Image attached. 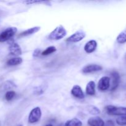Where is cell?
<instances>
[{
	"label": "cell",
	"instance_id": "obj_2",
	"mask_svg": "<svg viewBox=\"0 0 126 126\" xmlns=\"http://www.w3.org/2000/svg\"><path fill=\"white\" fill-rule=\"evenodd\" d=\"M105 110L109 115L126 116V107L108 105L105 107Z\"/></svg>",
	"mask_w": 126,
	"mask_h": 126
},
{
	"label": "cell",
	"instance_id": "obj_1",
	"mask_svg": "<svg viewBox=\"0 0 126 126\" xmlns=\"http://www.w3.org/2000/svg\"><path fill=\"white\" fill-rule=\"evenodd\" d=\"M66 30L62 25H59L49 34L48 38L50 40H60L66 35Z\"/></svg>",
	"mask_w": 126,
	"mask_h": 126
},
{
	"label": "cell",
	"instance_id": "obj_4",
	"mask_svg": "<svg viewBox=\"0 0 126 126\" xmlns=\"http://www.w3.org/2000/svg\"><path fill=\"white\" fill-rule=\"evenodd\" d=\"M41 117V110L39 107H36L31 111L28 116V122L30 123H35L39 121Z\"/></svg>",
	"mask_w": 126,
	"mask_h": 126
},
{
	"label": "cell",
	"instance_id": "obj_3",
	"mask_svg": "<svg viewBox=\"0 0 126 126\" xmlns=\"http://www.w3.org/2000/svg\"><path fill=\"white\" fill-rule=\"evenodd\" d=\"M17 32L16 27H10L7 28L0 34V43H4L5 41L10 40Z\"/></svg>",
	"mask_w": 126,
	"mask_h": 126
},
{
	"label": "cell",
	"instance_id": "obj_17",
	"mask_svg": "<svg viewBox=\"0 0 126 126\" xmlns=\"http://www.w3.org/2000/svg\"><path fill=\"white\" fill-rule=\"evenodd\" d=\"M116 41L119 44H124L126 43V28L121 33H119L117 37Z\"/></svg>",
	"mask_w": 126,
	"mask_h": 126
},
{
	"label": "cell",
	"instance_id": "obj_16",
	"mask_svg": "<svg viewBox=\"0 0 126 126\" xmlns=\"http://www.w3.org/2000/svg\"><path fill=\"white\" fill-rule=\"evenodd\" d=\"M65 126H82V123L79 119L78 118H73V119L69 120L66 122L65 124Z\"/></svg>",
	"mask_w": 126,
	"mask_h": 126
},
{
	"label": "cell",
	"instance_id": "obj_12",
	"mask_svg": "<svg viewBox=\"0 0 126 126\" xmlns=\"http://www.w3.org/2000/svg\"><path fill=\"white\" fill-rule=\"evenodd\" d=\"M97 43L95 40H91L87 42L84 46V50L88 54L94 52L97 49Z\"/></svg>",
	"mask_w": 126,
	"mask_h": 126
},
{
	"label": "cell",
	"instance_id": "obj_6",
	"mask_svg": "<svg viewBox=\"0 0 126 126\" xmlns=\"http://www.w3.org/2000/svg\"><path fill=\"white\" fill-rule=\"evenodd\" d=\"M9 52L11 55H20L22 54V49H21L20 46L12 39L9 40Z\"/></svg>",
	"mask_w": 126,
	"mask_h": 126
},
{
	"label": "cell",
	"instance_id": "obj_19",
	"mask_svg": "<svg viewBox=\"0 0 126 126\" xmlns=\"http://www.w3.org/2000/svg\"><path fill=\"white\" fill-rule=\"evenodd\" d=\"M57 50V49L54 46H50L48 47L47 48L45 49L44 51L42 52V55H48L50 54H52V53L55 52Z\"/></svg>",
	"mask_w": 126,
	"mask_h": 126
},
{
	"label": "cell",
	"instance_id": "obj_15",
	"mask_svg": "<svg viewBox=\"0 0 126 126\" xmlns=\"http://www.w3.org/2000/svg\"><path fill=\"white\" fill-rule=\"evenodd\" d=\"M22 62H23V60H22V58L14 57L7 60L6 63L9 66H16V65H18L21 64L22 63Z\"/></svg>",
	"mask_w": 126,
	"mask_h": 126
},
{
	"label": "cell",
	"instance_id": "obj_7",
	"mask_svg": "<svg viewBox=\"0 0 126 126\" xmlns=\"http://www.w3.org/2000/svg\"><path fill=\"white\" fill-rule=\"evenodd\" d=\"M110 86V78L103 76L99 80L98 83V88L102 91H107Z\"/></svg>",
	"mask_w": 126,
	"mask_h": 126
},
{
	"label": "cell",
	"instance_id": "obj_18",
	"mask_svg": "<svg viewBox=\"0 0 126 126\" xmlns=\"http://www.w3.org/2000/svg\"><path fill=\"white\" fill-rule=\"evenodd\" d=\"M87 111L89 113L92 115H97L100 113V110L99 108L94 105H89L87 107Z\"/></svg>",
	"mask_w": 126,
	"mask_h": 126
},
{
	"label": "cell",
	"instance_id": "obj_13",
	"mask_svg": "<svg viewBox=\"0 0 126 126\" xmlns=\"http://www.w3.org/2000/svg\"><path fill=\"white\" fill-rule=\"evenodd\" d=\"M40 29H41L40 27H33V28H29V29L23 31V32L20 33L19 35H18V37H19V38H21V37L27 36L34 34V33H36V32H38V31H39V30Z\"/></svg>",
	"mask_w": 126,
	"mask_h": 126
},
{
	"label": "cell",
	"instance_id": "obj_24",
	"mask_svg": "<svg viewBox=\"0 0 126 126\" xmlns=\"http://www.w3.org/2000/svg\"><path fill=\"white\" fill-rule=\"evenodd\" d=\"M104 126H115L114 123H113V121L111 120H108L107 121V122L106 123V124H105Z\"/></svg>",
	"mask_w": 126,
	"mask_h": 126
},
{
	"label": "cell",
	"instance_id": "obj_11",
	"mask_svg": "<svg viewBox=\"0 0 126 126\" xmlns=\"http://www.w3.org/2000/svg\"><path fill=\"white\" fill-rule=\"evenodd\" d=\"M111 75L112 77V86L111 91H113L116 89L117 87L119 86L120 76L117 71H113Z\"/></svg>",
	"mask_w": 126,
	"mask_h": 126
},
{
	"label": "cell",
	"instance_id": "obj_23",
	"mask_svg": "<svg viewBox=\"0 0 126 126\" xmlns=\"http://www.w3.org/2000/svg\"><path fill=\"white\" fill-rule=\"evenodd\" d=\"M40 54H41V50H40V49H35V50H34V52H33V57H36L39 56V55Z\"/></svg>",
	"mask_w": 126,
	"mask_h": 126
},
{
	"label": "cell",
	"instance_id": "obj_5",
	"mask_svg": "<svg viewBox=\"0 0 126 126\" xmlns=\"http://www.w3.org/2000/svg\"><path fill=\"white\" fill-rule=\"evenodd\" d=\"M86 37V33L82 30L77 31L66 39V41L69 43H78Z\"/></svg>",
	"mask_w": 126,
	"mask_h": 126
},
{
	"label": "cell",
	"instance_id": "obj_26",
	"mask_svg": "<svg viewBox=\"0 0 126 126\" xmlns=\"http://www.w3.org/2000/svg\"><path fill=\"white\" fill-rule=\"evenodd\" d=\"M53 126L52 125V124H47V125H46V126Z\"/></svg>",
	"mask_w": 126,
	"mask_h": 126
},
{
	"label": "cell",
	"instance_id": "obj_14",
	"mask_svg": "<svg viewBox=\"0 0 126 126\" xmlns=\"http://www.w3.org/2000/svg\"><path fill=\"white\" fill-rule=\"evenodd\" d=\"M86 92L89 95H94L95 94V83L94 81H91L87 83Z\"/></svg>",
	"mask_w": 126,
	"mask_h": 126
},
{
	"label": "cell",
	"instance_id": "obj_10",
	"mask_svg": "<svg viewBox=\"0 0 126 126\" xmlns=\"http://www.w3.org/2000/svg\"><path fill=\"white\" fill-rule=\"evenodd\" d=\"M89 126H104L105 122L100 117L95 116L90 118L87 121Z\"/></svg>",
	"mask_w": 126,
	"mask_h": 126
},
{
	"label": "cell",
	"instance_id": "obj_25",
	"mask_svg": "<svg viewBox=\"0 0 126 126\" xmlns=\"http://www.w3.org/2000/svg\"><path fill=\"white\" fill-rule=\"evenodd\" d=\"M58 126H65V124H63V123H61V124H59V125Z\"/></svg>",
	"mask_w": 126,
	"mask_h": 126
},
{
	"label": "cell",
	"instance_id": "obj_27",
	"mask_svg": "<svg viewBox=\"0 0 126 126\" xmlns=\"http://www.w3.org/2000/svg\"><path fill=\"white\" fill-rule=\"evenodd\" d=\"M17 126H23V125H22V124H20V125Z\"/></svg>",
	"mask_w": 126,
	"mask_h": 126
},
{
	"label": "cell",
	"instance_id": "obj_9",
	"mask_svg": "<svg viewBox=\"0 0 126 126\" xmlns=\"http://www.w3.org/2000/svg\"><path fill=\"white\" fill-rule=\"evenodd\" d=\"M71 93L73 96L79 99H83L84 98V94L82 91V89L78 85H75L71 89Z\"/></svg>",
	"mask_w": 126,
	"mask_h": 126
},
{
	"label": "cell",
	"instance_id": "obj_20",
	"mask_svg": "<svg viewBox=\"0 0 126 126\" xmlns=\"http://www.w3.org/2000/svg\"><path fill=\"white\" fill-rule=\"evenodd\" d=\"M116 123L118 125L121 126H126V116H121L117 118Z\"/></svg>",
	"mask_w": 126,
	"mask_h": 126
},
{
	"label": "cell",
	"instance_id": "obj_22",
	"mask_svg": "<svg viewBox=\"0 0 126 126\" xmlns=\"http://www.w3.org/2000/svg\"><path fill=\"white\" fill-rule=\"evenodd\" d=\"M24 3L27 4H40V3H46L48 1H24Z\"/></svg>",
	"mask_w": 126,
	"mask_h": 126
},
{
	"label": "cell",
	"instance_id": "obj_8",
	"mask_svg": "<svg viewBox=\"0 0 126 126\" xmlns=\"http://www.w3.org/2000/svg\"><path fill=\"white\" fill-rule=\"evenodd\" d=\"M103 70V67L97 64H91L86 65L82 69V72L83 73H91L96 72Z\"/></svg>",
	"mask_w": 126,
	"mask_h": 126
},
{
	"label": "cell",
	"instance_id": "obj_21",
	"mask_svg": "<svg viewBox=\"0 0 126 126\" xmlns=\"http://www.w3.org/2000/svg\"><path fill=\"white\" fill-rule=\"evenodd\" d=\"M16 95V92L14 91H8L6 92V95H5V98L7 101H10L14 98V97Z\"/></svg>",
	"mask_w": 126,
	"mask_h": 126
}]
</instances>
